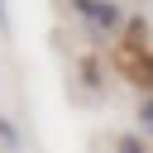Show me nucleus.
Instances as JSON below:
<instances>
[{"label": "nucleus", "mask_w": 153, "mask_h": 153, "mask_svg": "<svg viewBox=\"0 0 153 153\" xmlns=\"http://www.w3.org/2000/svg\"><path fill=\"white\" fill-rule=\"evenodd\" d=\"M72 10H76L81 19H91L96 29H120V24H124V10H120L115 0H72Z\"/></svg>", "instance_id": "obj_1"}, {"label": "nucleus", "mask_w": 153, "mask_h": 153, "mask_svg": "<svg viewBox=\"0 0 153 153\" xmlns=\"http://www.w3.org/2000/svg\"><path fill=\"white\" fill-rule=\"evenodd\" d=\"M143 38H148V24L143 19H129V48H143Z\"/></svg>", "instance_id": "obj_2"}, {"label": "nucleus", "mask_w": 153, "mask_h": 153, "mask_svg": "<svg viewBox=\"0 0 153 153\" xmlns=\"http://www.w3.org/2000/svg\"><path fill=\"white\" fill-rule=\"evenodd\" d=\"M120 153H148V148H143L134 134H124V139H120Z\"/></svg>", "instance_id": "obj_3"}, {"label": "nucleus", "mask_w": 153, "mask_h": 153, "mask_svg": "<svg viewBox=\"0 0 153 153\" xmlns=\"http://www.w3.org/2000/svg\"><path fill=\"white\" fill-rule=\"evenodd\" d=\"M0 139H5V143H10V148H14V143H19V139H14V129H10V124H5V115H0Z\"/></svg>", "instance_id": "obj_4"}, {"label": "nucleus", "mask_w": 153, "mask_h": 153, "mask_svg": "<svg viewBox=\"0 0 153 153\" xmlns=\"http://www.w3.org/2000/svg\"><path fill=\"white\" fill-rule=\"evenodd\" d=\"M139 120H143V124L153 129V100H143V110H139Z\"/></svg>", "instance_id": "obj_5"}]
</instances>
